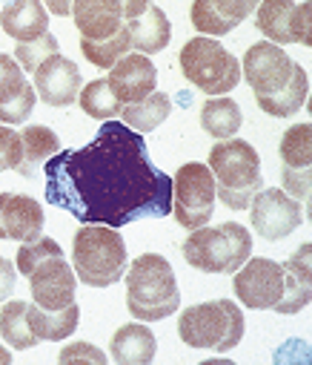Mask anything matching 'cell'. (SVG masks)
I'll list each match as a JSON object with an SVG mask.
<instances>
[{"label":"cell","mask_w":312,"mask_h":365,"mask_svg":"<svg viewBox=\"0 0 312 365\" xmlns=\"http://www.w3.org/2000/svg\"><path fill=\"white\" fill-rule=\"evenodd\" d=\"M189 18H192V26L200 35H206V38H221V35H230L232 32V26L215 12V6L210 4V0H195Z\"/></svg>","instance_id":"obj_32"},{"label":"cell","mask_w":312,"mask_h":365,"mask_svg":"<svg viewBox=\"0 0 312 365\" xmlns=\"http://www.w3.org/2000/svg\"><path fill=\"white\" fill-rule=\"evenodd\" d=\"M295 61L278 46V43H269V41H261V43H252L241 61V75L244 81L252 86L255 98H269L275 93L292 81L295 75Z\"/></svg>","instance_id":"obj_9"},{"label":"cell","mask_w":312,"mask_h":365,"mask_svg":"<svg viewBox=\"0 0 312 365\" xmlns=\"http://www.w3.org/2000/svg\"><path fill=\"white\" fill-rule=\"evenodd\" d=\"M127 308L138 322H161L181 308L175 270L161 253H144L127 267Z\"/></svg>","instance_id":"obj_2"},{"label":"cell","mask_w":312,"mask_h":365,"mask_svg":"<svg viewBox=\"0 0 312 365\" xmlns=\"http://www.w3.org/2000/svg\"><path fill=\"white\" fill-rule=\"evenodd\" d=\"M249 219L261 239L281 242L301 227L303 210H301V202L292 199L289 193L278 187H261L249 202Z\"/></svg>","instance_id":"obj_10"},{"label":"cell","mask_w":312,"mask_h":365,"mask_svg":"<svg viewBox=\"0 0 312 365\" xmlns=\"http://www.w3.org/2000/svg\"><path fill=\"white\" fill-rule=\"evenodd\" d=\"M15 282H18V267H12L9 259L0 256V302H6L15 294Z\"/></svg>","instance_id":"obj_41"},{"label":"cell","mask_w":312,"mask_h":365,"mask_svg":"<svg viewBox=\"0 0 312 365\" xmlns=\"http://www.w3.org/2000/svg\"><path fill=\"white\" fill-rule=\"evenodd\" d=\"M77 101H80V110L97 121H109V118H118L124 104L115 98V93L109 89V83L97 78V81H89L80 93H77Z\"/></svg>","instance_id":"obj_29"},{"label":"cell","mask_w":312,"mask_h":365,"mask_svg":"<svg viewBox=\"0 0 312 365\" xmlns=\"http://www.w3.org/2000/svg\"><path fill=\"white\" fill-rule=\"evenodd\" d=\"M0 26L9 38L32 41L43 32H49V12L43 0H12V4L0 12Z\"/></svg>","instance_id":"obj_19"},{"label":"cell","mask_w":312,"mask_h":365,"mask_svg":"<svg viewBox=\"0 0 312 365\" xmlns=\"http://www.w3.org/2000/svg\"><path fill=\"white\" fill-rule=\"evenodd\" d=\"M63 250H60V245L55 242V239H49V236H38V239H32V242H23L21 245V250H18V273H23V277H29L32 273V267L38 264V262H43L46 256H60Z\"/></svg>","instance_id":"obj_33"},{"label":"cell","mask_w":312,"mask_h":365,"mask_svg":"<svg viewBox=\"0 0 312 365\" xmlns=\"http://www.w3.org/2000/svg\"><path fill=\"white\" fill-rule=\"evenodd\" d=\"M306 93H309V78H306V69L303 66H295V75L292 81L281 89V93L269 96V98H255L258 107L272 115V118H289L295 115L303 104H306Z\"/></svg>","instance_id":"obj_26"},{"label":"cell","mask_w":312,"mask_h":365,"mask_svg":"<svg viewBox=\"0 0 312 365\" xmlns=\"http://www.w3.org/2000/svg\"><path fill=\"white\" fill-rule=\"evenodd\" d=\"M281 161L286 170H309L312 167V127L292 124L281 138Z\"/></svg>","instance_id":"obj_30"},{"label":"cell","mask_w":312,"mask_h":365,"mask_svg":"<svg viewBox=\"0 0 312 365\" xmlns=\"http://www.w3.org/2000/svg\"><path fill=\"white\" fill-rule=\"evenodd\" d=\"M210 4L215 6V12L235 29L241 21H247L255 9H258V4L261 0H210Z\"/></svg>","instance_id":"obj_37"},{"label":"cell","mask_w":312,"mask_h":365,"mask_svg":"<svg viewBox=\"0 0 312 365\" xmlns=\"http://www.w3.org/2000/svg\"><path fill=\"white\" fill-rule=\"evenodd\" d=\"M295 43L309 46L312 43V4H295Z\"/></svg>","instance_id":"obj_40"},{"label":"cell","mask_w":312,"mask_h":365,"mask_svg":"<svg viewBox=\"0 0 312 365\" xmlns=\"http://www.w3.org/2000/svg\"><path fill=\"white\" fill-rule=\"evenodd\" d=\"M21 144H23V158L18 164V173L21 175H35V167L46 164L58 150H60V141L55 135V130L43 127V124H35V127H26L21 133Z\"/></svg>","instance_id":"obj_24"},{"label":"cell","mask_w":312,"mask_h":365,"mask_svg":"<svg viewBox=\"0 0 312 365\" xmlns=\"http://www.w3.org/2000/svg\"><path fill=\"white\" fill-rule=\"evenodd\" d=\"M72 18L83 41H103L127 24L121 0H75Z\"/></svg>","instance_id":"obj_17"},{"label":"cell","mask_w":312,"mask_h":365,"mask_svg":"<svg viewBox=\"0 0 312 365\" xmlns=\"http://www.w3.org/2000/svg\"><path fill=\"white\" fill-rule=\"evenodd\" d=\"M149 0H121V9H124V21H132L138 18L141 12H146Z\"/></svg>","instance_id":"obj_42"},{"label":"cell","mask_w":312,"mask_h":365,"mask_svg":"<svg viewBox=\"0 0 312 365\" xmlns=\"http://www.w3.org/2000/svg\"><path fill=\"white\" fill-rule=\"evenodd\" d=\"M235 297L241 299V305L252 308V311H272L275 302L284 294V264L272 262V259H247L232 279Z\"/></svg>","instance_id":"obj_11"},{"label":"cell","mask_w":312,"mask_h":365,"mask_svg":"<svg viewBox=\"0 0 312 365\" xmlns=\"http://www.w3.org/2000/svg\"><path fill=\"white\" fill-rule=\"evenodd\" d=\"M21 158H23L21 133H15L9 124H0V173L4 170H18Z\"/></svg>","instance_id":"obj_36"},{"label":"cell","mask_w":312,"mask_h":365,"mask_svg":"<svg viewBox=\"0 0 312 365\" xmlns=\"http://www.w3.org/2000/svg\"><path fill=\"white\" fill-rule=\"evenodd\" d=\"M58 52H60L58 49V38L52 32H43V35H38L32 41H21L15 46V61L21 63V69L35 72L49 55H58Z\"/></svg>","instance_id":"obj_31"},{"label":"cell","mask_w":312,"mask_h":365,"mask_svg":"<svg viewBox=\"0 0 312 365\" xmlns=\"http://www.w3.org/2000/svg\"><path fill=\"white\" fill-rule=\"evenodd\" d=\"M206 167L215 178V199H221L230 210H247L252 196L264 187L261 155L241 138H221L210 150Z\"/></svg>","instance_id":"obj_3"},{"label":"cell","mask_w":312,"mask_h":365,"mask_svg":"<svg viewBox=\"0 0 312 365\" xmlns=\"http://www.w3.org/2000/svg\"><path fill=\"white\" fill-rule=\"evenodd\" d=\"M312 297V245L303 242L284 264V294L272 311L292 317L309 305Z\"/></svg>","instance_id":"obj_16"},{"label":"cell","mask_w":312,"mask_h":365,"mask_svg":"<svg viewBox=\"0 0 312 365\" xmlns=\"http://www.w3.org/2000/svg\"><path fill=\"white\" fill-rule=\"evenodd\" d=\"M35 93L49 107H69L77 101L80 93V69L75 61L58 55H49L35 72Z\"/></svg>","instance_id":"obj_13"},{"label":"cell","mask_w":312,"mask_h":365,"mask_svg":"<svg viewBox=\"0 0 312 365\" xmlns=\"http://www.w3.org/2000/svg\"><path fill=\"white\" fill-rule=\"evenodd\" d=\"M215 178L206 164H183L172 178V216L181 227H203L215 213Z\"/></svg>","instance_id":"obj_8"},{"label":"cell","mask_w":312,"mask_h":365,"mask_svg":"<svg viewBox=\"0 0 312 365\" xmlns=\"http://www.w3.org/2000/svg\"><path fill=\"white\" fill-rule=\"evenodd\" d=\"M26 305L29 302H23V299H12L0 311V336L15 351H26V348L38 345V336L32 334L29 319H26Z\"/></svg>","instance_id":"obj_28"},{"label":"cell","mask_w":312,"mask_h":365,"mask_svg":"<svg viewBox=\"0 0 312 365\" xmlns=\"http://www.w3.org/2000/svg\"><path fill=\"white\" fill-rule=\"evenodd\" d=\"M43 207L23 193H0V239L32 242L43 233Z\"/></svg>","instance_id":"obj_15"},{"label":"cell","mask_w":312,"mask_h":365,"mask_svg":"<svg viewBox=\"0 0 312 365\" xmlns=\"http://www.w3.org/2000/svg\"><path fill=\"white\" fill-rule=\"evenodd\" d=\"M127 29H129V38H132V49H138L141 55H155V52L166 49V43L172 38L169 18L155 4H149L146 12H141L138 18L127 21Z\"/></svg>","instance_id":"obj_20"},{"label":"cell","mask_w":312,"mask_h":365,"mask_svg":"<svg viewBox=\"0 0 312 365\" xmlns=\"http://www.w3.org/2000/svg\"><path fill=\"white\" fill-rule=\"evenodd\" d=\"M252 256V236L238 222L195 227L183 242V259L200 273H235Z\"/></svg>","instance_id":"obj_5"},{"label":"cell","mask_w":312,"mask_h":365,"mask_svg":"<svg viewBox=\"0 0 312 365\" xmlns=\"http://www.w3.org/2000/svg\"><path fill=\"white\" fill-rule=\"evenodd\" d=\"M178 334L189 348L224 354L244 339V314L232 299L200 302L181 314Z\"/></svg>","instance_id":"obj_6"},{"label":"cell","mask_w":312,"mask_h":365,"mask_svg":"<svg viewBox=\"0 0 312 365\" xmlns=\"http://www.w3.org/2000/svg\"><path fill=\"white\" fill-rule=\"evenodd\" d=\"M26 83H29V81L23 78L21 63H18L12 55L0 52V101H6V98H12V96H18Z\"/></svg>","instance_id":"obj_35"},{"label":"cell","mask_w":312,"mask_h":365,"mask_svg":"<svg viewBox=\"0 0 312 365\" xmlns=\"http://www.w3.org/2000/svg\"><path fill=\"white\" fill-rule=\"evenodd\" d=\"M29 288H32V299L35 305L46 308V311H60L66 305L75 302V288H77V277L72 264L60 256H46L43 262H38L29 273Z\"/></svg>","instance_id":"obj_12"},{"label":"cell","mask_w":312,"mask_h":365,"mask_svg":"<svg viewBox=\"0 0 312 365\" xmlns=\"http://www.w3.org/2000/svg\"><path fill=\"white\" fill-rule=\"evenodd\" d=\"M172 113V101L166 93H149L146 98L135 101V104H124L121 115L124 124L132 127L135 133H152L155 127H161Z\"/></svg>","instance_id":"obj_25"},{"label":"cell","mask_w":312,"mask_h":365,"mask_svg":"<svg viewBox=\"0 0 312 365\" xmlns=\"http://www.w3.org/2000/svg\"><path fill=\"white\" fill-rule=\"evenodd\" d=\"M9 362H12V351L0 345V365H9Z\"/></svg>","instance_id":"obj_44"},{"label":"cell","mask_w":312,"mask_h":365,"mask_svg":"<svg viewBox=\"0 0 312 365\" xmlns=\"http://www.w3.org/2000/svg\"><path fill=\"white\" fill-rule=\"evenodd\" d=\"M244 124V113L238 107V101L227 98V96H213L200 107V127L203 133H210L213 138H232Z\"/></svg>","instance_id":"obj_23"},{"label":"cell","mask_w":312,"mask_h":365,"mask_svg":"<svg viewBox=\"0 0 312 365\" xmlns=\"http://www.w3.org/2000/svg\"><path fill=\"white\" fill-rule=\"evenodd\" d=\"M75 277L89 288H109L127 273V242L115 227L86 225L72 239Z\"/></svg>","instance_id":"obj_4"},{"label":"cell","mask_w":312,"mask_h":365,"mask_svg":"<svg viewBox=\"0 0 312 365\" xmlns=\"http://www.w3.org/2000/svg\"><path fill=\"white\" fill-rule=\"evenodd\" d=\"M60 365H69V362H75V359H86V362H92V365H103L107 362V354H103L100 348H95L92 342H72V345H66L63 351H60Z\"/></svg>","instance_id":"obj_38"},{"label":"cell","mask_w":312,"mask_h":365,"mask_svg":"<svg viewBox=\"0 0 312 365\" xmlns=\"http://www.w3.org/2000/svg\"><path fill=\"white\" fill-rule=\"evenodd\" d=\"M181 72L206 96H227L241 81V61L215 38H192L181 49Z\"/></svg>","instance_id":"obj_7"},{"label":"cell","mask_w":312,"mask_h":365,"mask_svg":"<svg viewBox=\"0 0 312 365\" xmlns=\"http://www.w3.org/2000/svg\"><path fill=\"white\" fill-rule=\"evenodd\" d=\"M281 178H284V193H289L292 199L303 202L309 199V170H281Z\"/></svg>","instance_id":"obj_39"},{"label":"cell","mask_w":312,"mask_h":365,"mask_svg":"<svg viewBox=\"0 0 312 365\" xmlns=\"http://www.w3.org/2000/svg\"><path fill=\"white\" fill-rule=\"evenodd\" d=\"M109 351L121 365H149L158 354V339L146 322H129L115 331Z\"/></svg>","instance_id":"obj_18"},{"label":"cell","mask_w":312,"mask_h":365,"mask_svg":"<svg viewBox=\"0 0 312 365\" xmlns=\"http://www.w3.org/2000/svg\"><path fill=\"white\" fill-rule=\"evenodd\" d=\"M255 26L269 43H295V4L292 0H261Z\"/></svg>","instance_id":"obj_22"},{"label":"cell","mask_w":312,"mask_h":365,"mask_svg":"<svg viewBox=\"0 0 312 365\" xmlns=\"http://www.w3.org/2000/svg\"><path fill=\"white\" fill-rule=\"evenodd\" d=\"M32 110H35V86L26 83L18 96L0 101V124H9V127L23 124L32 115Z\"/></svg>","instance_id":"obj_34"},{"label":"cell","mask_w":312,"mask_h":365,"mask_svg":"<svg viewBox=\"0 0 312 365\" xmlns=\"http://www.w3.org/2000/svg\"><path fill=\"white\" fill-rule=\"evenodd\" d=\"M72 4H75V0H43V6H46L49 12H55L58 18L72 15Z\"/></svg>","instance_id":"obj_43"},{"label":"cell","mask_w":312,"mask_h":365,"mask_svg":"<svg viewBox=\"0 0 312 365\" xmlns=\"http://www.w3.org/2000/svg\"><path fill=\"white\" fill-rule=\"evenodd\" d=\"M107 83H109V89L115 93V98L121 104H135V101L146 98L149 93H155V86H158V69L149 61V55H141V52L124 55L109 69Z\"/></svg>","instance_id":"obj_14"},{"label":"cell","mask_w":312,"mask_h":365,"mask_svg":"<svg viewBox=\"0 0 312 365\" xmlns=\"http://www.w3.org/2000/svg\"><path fill=\"white\" fill-rule=\"evenodd\" d=\"M46 202L83 225L127 227L172 213V175L149 158L141 133L103 121L80 150H58L46 164Z\"/></svg>","instance_id":"obj_1"},{"label":"cell","mask_w":312,"mask_h":365,"mask_svg":"<svg viewBox=\"0 0 312 365\" xmlns=\"http://www.w3.org/2000/svg\"><path fill=\"white\" fill-rule=\"evenodd\" d=\"M129 49H132V38H129L127 24H124L115 35L103 38V41H83V38H80V52H83V58H86L92 66H97V69H112L124 55H129Z\"/></svg>","instance_id":"obj_27"},{"label":"cell","mask_w":312,"mask_h":365,"mask_svg":"<svg viewBox=\"0 0 312 365\" xmlns=\"http://www.w3.org/2000/svg\"><path fill=\"white\" fill-rule=\"evenodd\" d=\"M26 319H29V328L38 336V342H60V339H69L75 334L77 319H80V308H77V302H72L60 311H46V308L29 302Z\"/></svg>","instance_id":"obj_21"}]
</instances>
